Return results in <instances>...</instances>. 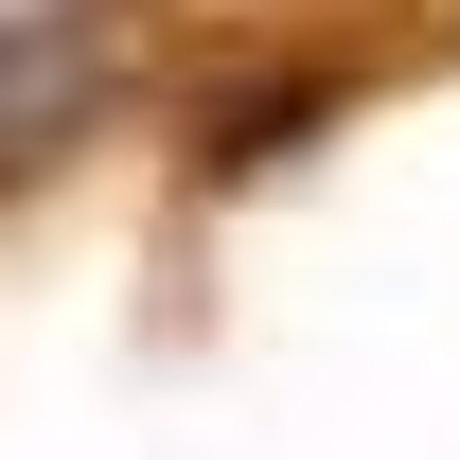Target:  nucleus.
Returning <instances> with one entry per match:
<instances>
[{"instance_id": "f257e3e1", "label": "nucleus", "mask_w": 460, "mask_h": 460, "mask_svg": "<svg viewBox=\"0 0 460 460\" xmlns=\"http://www.w3.org/2000/svg\"><path fill=\"white\" fill-rule=\"evenodd\" d=\"M124 71H142V18H124V0H18V18H0V195L36 160H71V142L124 107Z\"/></svg>"}]
</instances>
